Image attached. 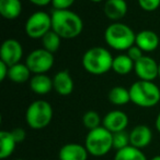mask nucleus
<instances>
[{"mask_svg": "<svg viewBox=\"0 0 160 160\" xmlns=\"http://www.w3.org/2000/svg\"><path fill=\"white\" fill-rule=\"evenodd\" d=\"M54 91L60 96H68L74 92V80L67 70L59 71L53 78Z\"/></svg>", "mask_w": 160, "mask_h": 160, "instance_id": "14", "label": "nucleus"}, {"mask_svg": "<svg viewBox=\"0 0 160 160\" xmlns=\"http://www.w3.org/2000/svg\"><path fill=\"white\" fill-rule=\"evenodd\" d=\"M9 73V67L4 62L0 61V81H4V78H8Z\"/></svg>", "mask_w": 160, "mask_h": 160, "instance_id": "31", "label": "nucleus"}, {"mask_svg": "<svg viewBox=\"0 0 160 160\" xmlns=\"http://www.w3.org/2000/svg\"><path fill=\"white\" fill-rule=\"evenodd\" d=\"M155 125H156V128H157V131L160 133V112L158 113V116H157V118H156V122H155Z\"/></svg>", "mask_w": 160, "mask_h": 160, "instance_id": "33", "label": "nucleus"}, {"mask_svg": "<svg viewBox=\"0 0 160 160\" xmlns=\"http://www.w3.org/2000/svg\"><path fill=\"white\" fill-rule=\"evenodd\" d=\"M134 71L141 81L154 82V80L158 78L159 63H157L154 58L143 56L138 61L135 62Z\"/></svg>", "mask_w": 160, "mask_h": 160, "instance_id": "10", "label": "nucleus"}, {"mask_svg": "<svg viewBox=\"0 0 160 160\" xmlns=\"http://www.w3.org/2000/svg\"><path fill=\"white\" fill-rule=\"evenodd\" d=\"M114 160H148L146 155L141 152V149H138L133 146H127L121 150H118L114 156Z\"/></svg>", "mask_w": 160, "mask_h": 160, "instance_id": "23", "label": "nucleus"}, {"mask_svg": "<svg viewBox=\"0 0 160 160\" xmlns=\"http://www.w3.org/2000/svg\"><path fill=\"white\" fill-rule=\"evenodd\" d=\"M17 146V142L13 138L11 131L0 132V158L7 159L13 154Z\"/></svg>", "mask_w": 160, "mask_h": 160, "instance_id": "20", "label": "nucleus"}, {"mask_svg": "<svg viewBox=\"0 0 160 160\" xmlns=\"http://www.w3.org/2000/svg\"><path fill=\"white\" fill-rule=\"evenodd\" d=\"M74 2L75 0H52L54 10H68Z\"/></svg>", "mask_w": 160, "mask_h": 160, "instance_id": "28", "label": "nucleus"}, {"mask_svg": "<svg viewBox=\"0 0 160 160\" xmlns=\"http://www.w3.org/2000/svg\"><path fill=\"white\" fill-rule=\"evenodd\" d=\"M88 155L89 152L85 145L68 143L60 147L58 152V160H87Z\"/></svg>", "mask_w": 160, "mask_h": 160, "instance_id": "13", "label": "nucleus"}, {"mask_svg": "<svg viewBox=\"0 0 160 160\" xmlns=\"http://www.w3.org/2000/svg\"><path fill=\"white\" fill-rule=\"evenodd\" d=\"M113 56L104 47H92L82 56V67L88 73L102 75L112 70Z\"/></svg>", "mask_w": 160, "mask_h": 160, "instance_id": "2", "label": "nucleus"}, {"mask_svg": "<svg viewBox=\"0 0 160 160\" xmlns=\"http://www.w3.org/2000/svg\"><path fill=\"white\" fill-rule=\"evenodd\" d=\"M23 56V48L19 40L14 38L6 39L0 47V61L4 62L8 67L20 63Z\"/></svg>", "mask_w": 160, "mask_h": 160, "instance_id": "9", "label": "nucleus"}, {"mask_svg": "<svg viewBox=\"0 0 160 160\" xmlns=\"http://www.w3.org/2000/svg\"><path fill=\"white\" fill-rule=\"evenodd\" d=\"M128 116L122 110H112L108 112L102 119V127L108 131L114 134V133L125 131L128 125Z\"/></svg>", "mask_w": 160, "mask_h": 160, "instance_id": "11", "label": "nucleus"}, {"mask_svg": "<svg viewBox=\"0 0 160 160\" xmlns=\"http://www.w3.org/2000/svg\"><path fill=\"white\" fill-rule=\"evenodd\" d=\"M90 1H92V2H101V1H103V0H90Z\"/></svg>", "mask_w": 160, "mask_h": 160, "instance_id": "35", "label": "nucleus"}, {"mask_svg": "<svg viewBox=\"0 0 160 160\" xmlns=\"http://www.w3.org/2000/svg\"><path fill=\"white\" fill-rule=\"evenodd\" d=\"M8 78L13 83L22 84L26 81L31 80V71L25 63H17L12 67H9Z\"/></svg>", "mask_w": 160, "mask_h": 160, "instance_id": "19", "label": "nucleus"}, {"mask_svg": "<svg viewBox=\"0 0 160 160\" xmlns=\"http://www.w3.org/2000/svg\"><path fill=\"white\" fill-rule=\"evenodd\" d=\"M25 33L31 38H42L52 30V17L44 11H36L29 17L24 26Z\"/></svg>", "mask_w": 160, "mask_h": 160, "instance_id": "7", "label": "nucleus"}, {"mask_svg": "<svg viewBox=\"0 0 160 160\" xmlns=\"http://www.w3.org/2000/svg\"><path fill=\"white\" fill-rule=\"evenodd\" d=\"M136 34L126 24L116 22L107 28L104 39L111 48L115 50H126L135 45Z\"/></svg>", "mask_w": 160, "mask_h": 160, "instance_id": "5", "label": "nucleus"}, {"mask_svg": "<svg viewBox=\"0 0 160 160\" xmlns=\"http://www.w3.org/2000/svg\"><path fill=\"white\" fill-rule=\"evenodd\" d=\"M52 30L62 38L71 39L79 36L83 30L82 19L71 10H53Z\"/></svg>", "mask_w": 160, "mask_h": 160, "instance_id": "1", "label": "nucleus"}, {"mask_svg": "<svg viewBox=\"0 0 160 160\" xmlns=\"http://www.w3.org/2000/svg\"><path fill=\"white\" fill-rule=\"evenodd\" d=\"M128 89L130 101L141 108H152L160 101V88L154 82L139 80Z\"/></svg>", "mask_w": 160, "mask_h": 160, "instance_id": "3", "label": "nucleus"}, {"mask_svg": "<svg viewBox=\"0 0 160 160\" xmlns=\"http://www.w3.org/2000/svg\"><path fill=\"white\" fill-rule=\"evenodd\" d=\"M127 3L125 0H107L103 7V11L107 18L112 21L123 19L127 13Z\"/></svg>", "mask_w": 160, "mask_h": 160, "instance_id": "16", "label": "nucleus"}, {"mask_svg": "<svg viewBox=\"0 0 160 160\" xmlns=\"http://www.w3.org/2000/svg\"><path fill=\"white\" fill-rule=\"evenodd\" d=\"M85 147L93 157L105 156L113 149V134L103 127L89 131L85 138Z\"/></svg>", "mask_w": 160, "mask_h": 160, "instance_id": "4", "label": "nucleus"}, {"mask_svg": "<svg viewBox=\"0 0 160 160\" xmlns=\"http://www.w3.org/2000/svg\"><path fill=\"white\" fill-rule=\"evenodd\" d=\"M53 107L46 100L39 99L30 103L25 111L26 124L32 130H43L53 120Z\"/></svg>", "mask_w": 160, "mask_h": 160, "instance_id": "6", "label": "nucleus"}, {"mask_svg": "<svg viewBox=\"0 0 160 160\" xmlns=\"http://www.w3.org/2000/svg\"><path fill=\"white\" fill-rule=\"evenodd\" d=\"M158 78H160V63H159V74H158Z\"/></svg>", "mask_w": 160, "mask_h": 160, "instance_id": "36", "label": "nucleus"}, {"mask_svg": "<svg viewBox=\"0 0 160 160\" xmlns=\"http://www.w3.org/2000/svg\"><path fill=\"white\" fill-rule=\"evenodd\" d=\"M143 52H144V51L141 50L139 47H137L136 45H134V46H132L130 49H128L127 52H126V55H127L128 57H130V59L133 60V61L136 62V61H138V60L144 56Z\"/></svg>", "mask_w": 160, "mask_h": 160, "instance_id": "29", "label": "nucleus"}, {"mask_svg": "<svg viewBox=\"0 0 160 160\" xmlns=\"http://www.w3.org/2000/svg\"><path fill=\"white\" fill-rule=\"evenodd\" d=\"M30 88L37 95H47L54 89L53 78L46 74H34L30 80Z\"/></svg>", "mask_w": 160, "mask_h": 160, "instance_id": "17", "label": "nucleus"}, {"mask_svg": "<svg viewBox=\"0 0 160 160\" xmlns=\"http://www.w3.org/2000/svg\"><path fill=\"white\" fill-rule=\"evenodd\" d=\"M14 160H24V159H21V158H19V159H14Z\"/></svg>", "mask_w": 160, "mask_h": 160, "instance_id": "37", "label": "nucleus"}, {"mask_svg": "<svg viewBox=\"0 0 160 160\" xmlns=\"http://www.w3.org/2000/svg\"><path fill=\"white\" fill-rule=\"evenodd\" d=\"M152 139V131L146 124H138L132 128L130 132V146L138 149L147 147Z\"/></svg>", "mask_w": 160, "mask_h": 160, "instance_id": "12", "label": "nucleus"}, {"mask_svg": "<svg viewBox=\"0 0 160 160\" xmlns=\"http://www.w3.org/2000/svg\"><path fill=\"white\" fill-rule=\"evenodd\" d=\"M22 12L21 0H0V14L7 20H14Z\"/></svg>", "mask_w": 160, "mask_h": 160, "instance_id": "18", "label": "nucleus"}, {"mask_svg": "<svg viewBox=\"0 0 160 160\" xmlns=\"http://www.w3.org/2000/svg\"><path fill=\"white\" fill-rule=\"evenodd\" d=\"M134 67H135V62L126 53H122V55H118L116 57H114L112 70L116 74L127 75L128 73H130L134 70Z\"/></svg>", "mask_w": 160, "mask_h": 160, "instance_id": "21", "label": "nucleus"}, {"mask_svg": "<svg viewBox=\"0 0 160 160\" xmlns=\"http://www.w3.org/2000/svg\"><path fill=\"white\" fill-rule=\"evenodd\" d=\"M54 53L45 50L44 48H39L31 51L26 57L25 64L33 74H45L53 68Z\"/></svg>", "mask_w": 160, "mask_h": 160, "instance_id": "8", "label": "nucleus"}, {"mask_svg": "<svg viewBox=\"0 0 160 160\" xmlns=\"http://www.w3.org/2000/svg\"><path fill=\"white\" fill-rule=\"evenodd\" d=\"M41 40H42L43 48L52 53L56 52L59 49L60 44H62V37L57 33L54 32L53 30H51L47 34H45L41 38Z\"/></svg>", "mask_w": 160, "mask_h": 160, "instance_id": "24", "label": "nucleus"}, {"mask_svg": "<svg viewBox=\"0 0 160 160\" xmlns=\"http://www.w3.org/2000/svg\"><path fill=\"white\" fill-rule=\"evenodd\" d=\"M82 124L88 131H91L102 127V119L97 111L89 110L82 116Z\"/></svg>", "mask_w": 160, "mask_h": 160, "instance_id": "25", "label": "nucleus"}, {"mask_svg": "<svg viewBox=\"0 0 160 160\" xmlns=\"http://www.w3.org/2000/svg\"><path fill=\"white\" fill-rule=\"evenodd\" d=\"M33 4L35 6H40V7H43V6H47L48 3H52V0H30Z\"/></svg>", "mask_w": 160, "mask_h": 160, "instance_id": "32", "label": "nucleus"}, {"mask_svg": "<svg viewBox=\"0 0 160 160\" xmlns=\"http://www.w3.org/2000/svg\"><path fill=\"white\" fill-rule=\"evenodd\" d=\"M159 36L154 31L144 30L136 34L135 45L145 52H152L156 50L159 46Z\"/></svg>", "mask_w": 160, "mask_h": 160, "instance_id": "15", "label": "nucleus"}, {"mask_svg": "<svg viewBox=\"0 0 160 160\" xmlns=\"http://www.w3.org/2000/svg\"><path fill=\"white\" fill-rule=\"evenodd\" d=\"M11 134H12L13 138L15 139L17 144H20L22 142H24V139L26 138V132L25 130H23L22 128H15L11 131Z\"/></svg>", "mask_w": 160, "mask_h": 160, "instance_id": "30", "label": "nucleus"}, {"mask_svg": "<svg viewBox=\"0 0 160 160\" xmlns=\"http://www.w3.org/2000/svg\"><path fill=\"white\" fill-rule=\"evenodd\" d=\"M150 160H160V155H158V156H155V157H152Z\"/></svg>", "mask_w": 160, "mask_h": 160, "instance_id": "34", "label": "nucleus"}, {"mask_svg": "<svg viewBox=\"0 0 160 160\" xmlns=\"http://www.w3.org/2000/svg\"><path fill=\"white\" fill-rule=\"evenodd\" d=\"M130 145V133H127L126 131H122V132H118L113 134V148L116 149V152Z\"/></svg>", "mask_w": 160, "mask_h": 160, "instance_id": "26", "label": "nucleus"}, {"mask_svg": "<svg viewBox=\"0 0 160 160\" xmlns=\"http://www.w3.org/2000/svg\"><path fill=\"white\" fill-rule=\"evenodd\" d=\"M110 102L115 106H124L127 105L130 101V89L125 88L123 86H114L110 89L108 94Z\"/></svg>", "mask_w": 160, "mask_h": 160, "instance_id": "22", "label": "nucleus"}, {"mask_svg": "<svg viewBox=\"0 0 160 160\" xmlns=\"http://www.w3.org/2000/svg\"><path fill=\"white\" fill-rule=\"evenodd\" d=\"M138 4L143 10L152 12L160 7V0H138Z\"/></svg>", "mask_w": 160, "mask_h": 160, "instance_id": "27", "label": "nucleus"}]
</instances>
